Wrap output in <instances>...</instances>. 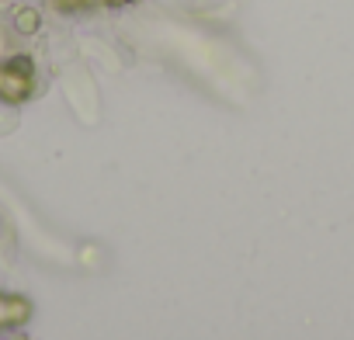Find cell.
I'll list each match as a JSON object with an SVG mask.
<instances>
[{"label": "cell", "instance_id": "7a4b0ae2", "mask_svg": "<svg viewBox=\"0 0 354 340\" xmlns=\"http://www.w3.org/2000/svg\"><path fill=\"white\" fill-rule=\"evenodd\" d=\"M32 316V302L21 295H0V330H15L21 323H28Z\"/></svg>", "mask_w": 354, "mask_h": 340}, {"label": "cell", "instance_id": "8992f818", "mask_svg": "<svg viewBox=\"0 0 354 340\" xmlns=\"http://www.w3.org/2000/svg\"><path fill=\"white\" fill-rule=\"evenodd\" d=\"M18 340H28V337H18Z\"/></svg>", "mask_w": 354, "mask_h": 340}, {"label": "cell", "instance_id": "3957f363", "mask_svg": "<svg viewBox=\"0 0 354 340\" xmlns=\"http://www.w3.org/2000/svg\"><path fill=\"white\" fill-rule=\"evenodd\" d=\"M18 28L21 32H35L39 28V15L35 11H18Z\"/></svg>", "mask_w": 354, "mask_h": 340}, {"label": "cell", "instance_id": "277c9868", "mask_svg": "<svg viewBox=\"0 0 354 340\" xmlns=\"http://www.w3.org/2000/svg\"><path fill=\"white\" fill-rule=\"evenodd\" d=\"M53 4L59 8V11H77V8H84L87 0H53Z\"/></svg>", "mask_w": 354, "mask_h": 340}, {"label": "cell", "instance_id": "6da1fadb", "mask_svg": "<svg viewBox=\"0 0 354 340\" xmlns=\"http://www.w3.org/2000/svg\"><path fill=\"white\" fill-rule=\"evenodd\" d=\"M32 91H35V66H32L28 56L0 63V101L21 104Z\"/></svg>", "mask_w": 354, "mask_h": 340}, {"label": "cell", "instance_id": "5b68a950", "mask_svg": "<svg viewBox=\"0 0 354 340\" xmlns=\"http://www.w3.org/2000/svg\"><path fill=\"white\" fill-rule=\"evenodd\" d=\"M104 4H111V8H122V4H132V0H104Z\"/></svg>", "mask_w": 354, "mask_h": 340}]
</instances>
